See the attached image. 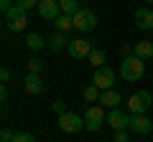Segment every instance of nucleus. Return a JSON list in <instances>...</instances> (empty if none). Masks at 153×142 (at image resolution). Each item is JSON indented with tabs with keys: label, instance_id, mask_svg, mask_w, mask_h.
<instances>
[{
	"label": "nucleus",
	"instance_id": "obj_1",
	"mask_svg": "<svg viewBox=\"0 0 153 142\" xmlns=\"http://www.w3.org/2000/svg\"><path fill=\"white\" fill-rule=\"evenodd\" d=\"M117 74H120L125 81H140V79L146 76V61L138 59V56L133 53V56H128V59H123Z\"/></svg>",
	"mask_w": 153,
	"mask_h": 142
},
{
	"label": "nucleus",
	"instance_id": "obj_2",
	"mask_svg": "<svg viewBox=\"0 0 153 142\" xmlns=\"http://www.w3.org/2000/svg\"><path fill=\"white\" fill-rule=\"evenodd\" d=\"M56 124H59V130L66 132V135H76L79 130H84V117H79L76 112H64V114H59Z\"/></svg>",
	"mask_w": 153,
	"mask_h": 142
},
{
	"label": "nucleus",
	"instance_id": "obj_3",
	"mask_svg": "<svg viewBox=\"0 0 153 142\" xmlns=\"http://www.w3.org/2000/svg\"><path fill=\"white\" fill-rule=\"evenodd\" d=\"M125 104H128V109H130L133 114H146L148 109H153V97L140 89V91H135Z\"/></svg>",
	"mask_w": 153,
	"mask_h": 142
},
{
	"label": "nucleus",
	"instance_id": "obj_4",
	"mask_svg": "<svg viewBox=\"0 0 153 142\" xmlns=\"http://www.w3.org/2000/svg\"><path fill=\"white\" fill-rule=\"evenodd\" d=\"M26 26H28V13L23 10L21 5H13L10 10L5 13V28H8V31H16V33H18V31H23Z\"/></svg>",
	"mask_w": 153,
	"mask_h": 142
},
{
	"label": "nucleus",
	"instance_id": "obj_5",
	"mask_svg": "<svg viewBox=\"0 0 153 142\" xmlns=\"http://www.w3.org/2000/svg\"><path fill=\"white\" fill-rule=\"evenodd\" d=\"M74 28L82 33H89L97 28V13L89 10V8H82L79 13H74Z\"/></svg>",
	"mask_w": 153,
	"mask_h": 142
},
{
	"label": "nucleus",
	"instance_id": "obj_6",
	"mask_svg": "<svg viewBox=\"0 0 153 142\" xmlns=\"http://www.w3.org/2000/svg\"><path fill=\"white\" fill-rule=\"evenodd\" d=\"M66 51H69L71 59L84 61V59H89V53H92L94 48H92V41H89V38H74V41H69Z\"/></svg>",
	"mask_w": 153,
	"mask_h": 142
},
{
	"label": "nucleus",
	"instance_id": "obj_7",
	"mask_svg": "<svg viewBox=\"0 0 153 142\" xmlns=\"http://www.w3.org/2000/svg\"><path fill=\"white\" fill-rule=\"evenodd\" d=\"M92 84L100 89V91H107V89H112V84H115V71L107 69V66H100V69H94Z\"/></svg>",
	"mask_w": 153,
	"mask_h": 142
},
{
	"label": "nucleus",
	"instance_id": "obj_8",
	"mask_svg": "<svg viewBox=\"0 0 153 142\" xmlns=\"http://www.w3.org/2000/svg\"><path fill=\"white\" fill-rule=\"evenodd\" d=\"M105 119H107V117H105V112H102V107H89L87 112H84V130H89V132H97L100 127L105 124Z\"/></svg>",
	"mask_w": 153,
	"mask_h": 142
},
{
	"label": "nucleus",
	"instance_id": "obj_9",
	"mask_svg": "<svg viewBox=\"0 0 153 142\" xmlns=\"http://www.w3.org/2000/svg\"><path fill=\"white\" fill-rule=\"evenodd\" d=\"M38 15L44 18V20H56V18L61 15L59 0H41V3H38Z\"/></svg>",
	"mask_w": 153,
	"mask_h": 142
},
{
	"label": "nucleus",
	"instance_id": "obj_10",
	"mask_svg": "<svg viewBox=\"0 0 153 142\" xmlns=\"http://www.w3.org/2000/svg\"><path fill=\"white\" fill-rule=\"evenodd\" d=\"M128 130L133 132V135H148V132L153 130V122L148 119L146 114H133L130 117V127Z\"/></svg>",
	"mask_w": 153,
	"mask_h": 142
},
{
	"label": "nucleus",
	"instance_id": "obj_11",
	"mask_svg": "<svg viewBox=\"0 0 153 142\" xmlns=\"http://www.w3.org/2000/svg\"><path fill=\"white\" fill-rule=\"evenodd\" d=\"M107 124L112 127L115 132H117V130H128V127H130V117H128L125 112H120V109H110Z\"/></svg>",
	"mask_w": 153,
	"mask_h": 142
},
{
	"label": "nucleus",
	"instance_id": "obj_12",
	"mask_svg": "<svg viewBox=\"0 0 153 142\" xmlns=\"http://www.w3.org/2000/svg\"><path fill=\"white\" fill-rule=\"evenodd\" d=\"M23 89H26V94H31V97H38V94L44 91V79L38 76V74H28V76L23 79Z\"/></svg>",
	"mask_w": 153,
	"mask_h": 142
},
{
	"label": "nucleus",
	"instance_id": "obj_13",
	"mask_svg": "<svg viewBox=\"0 0 153 142\" xmlns=\"http://www.w3.org/2000/svg\"><path fill=\"white\" fill-rule=\"evenodd\" d=\"M135 26L140 31H153V10L151 8H138L135 10Z\"/></svg>",
	"mask_w": 153,
	"mask_h": 142
},
{
	"label": "nucleus",
	"instance_id": "obj_14",
	"mask_svg": "<svg viewBox=\"0 0 153 142\" xmlns=\"http://www.w3.org/2000/svg\"><path fill=\"white\" fill-rule=\"evenodd\" d=\"M123 102L120 91H115V89H107V91H102V97H100V104L102 107H110V109H117V104Z\"/></svg>",
	"mask_w": 153,
	"mask_h": 142
},
{
	"label": "nucleus",
	"instance_id": "obj_15",
	"mask_svg": "<svg viewBox=\"0 0 153 142\" xmlns=\"http://www.w3.org/2000/svg\"><path fill=\"white\" fill-rule=\"evenodd\" d=\"M133 53H135L138 59H143V61L153 59V43L151 41H138V43L133 46Z\"/></svg>",
	"mask_w": 153,
	"mask_h": 142
},
{
	"label": "nucleus",
	"instance_id": "obj_16",
	"mask_svg": "<svg viewBox=\"0 0 153 142\" xmlns=\"http://www.w3.org/2000/svg\"><path fill=\"white\" fill-rule=\"evenodd\" d=\"M46 46H49V48L54 51V53H59V51L64 48V46H69V38H66V33H59V31H56L54 36H51L49 41H46Z\"/></svg>",
	"mask_w": 153,
	"mask_h": 142
},
{
	"label": "nucleus",
	"instance_id": "obj_17",
	"mask_svg": "<svg viewBox=\"0 0 153 142\" xmlns=\"http://www.w3.org/2000/svg\"><path fill=\"white\" fill-rule=\"evenodd\" d=\"M54 23H56V31H59V33H66L69 28H74V15H66V13H61V15L56 18Z\"/></svg>",
	"mask_w": 153,
	"mask_h": 142
},
{
	"label": "nucleus",
	"instance_id": "obj_18",
	"mask_svg": "<svg viewBox=\"0 0 153 142\" xmlns=\"http://www.w3.org/2000/svg\"><path fill=\"white\" fill-rule=\"evenodd\" d=\"M26 46H28L31 51H41V48L46 46V38L41 36V33H31V36L26 38Z\"/></svg>",
	"mask_w": 153,
	"mask_h": 142
},
{
	"label": "nucleus",
	"instance_id": "obj_19",
	"mask_svg": "<svg viewBox=\"0 0 153 142\" xmlns=\"http://www.w3.org/2000/svg\"><path fill=\"white\" fill-rule=\"evenodd\" d=\"M59 5H61V13H66V15H74V13L82 10L76 5V0H59Z\"/></svg>",
	"mask_w": 153,
	"mask_h": 142
},
{
	"label": "nucleus",
	"instance_id": "obj_20",
	"mask_svg": "<svg viewBox=\"0 0 153 142\" xmlns=\"http://www.w3.org/2000/svg\"><path fill=\"white\" fill-rule=\"evenodd\" d=\"M89 64L94 66V69H100V66H105V51H100V48H94L92 53H89Z\"/></svg>",
	"mask_w": 153,
	"mask_h": 142
},
{
	"label": "nucleus",
	"instance_id": "obj_21",
	"mask_svg": "<svg viewBox=\"0 0 153 142\" xmlns=\"http://www.w3.org/2000/svg\"><path fill=\"white\" fill-rule=\"evenodd\" d=\"M100 97H102V91H100V89L94 86V84L84 89V99H87V102H100Z\"/></svg>",
	"mask_w": 153,
	"mask_h": 142
},
{
	"label": "nucleus",
	"instance_id": "obj_22",
	"mask_svg": "<svg viewBox=\"0 0 153 142\" xmlns=\"http://www.w3.org/2000/svg\"><path fill=\"white\" fill-rule=\"evenodd\" d=\"M38 3H41V0H16V5H21L23 10H33V8H38Z\"/></svg>",
	"mask_w": 153,
	"mask_h": 142
},
{
	"label": "nucleus",
	"instance_id": "obj_23",
	"mask_svg": "<svg viewBox=\"0 0 153 142\" xmlns=\"http://www.w3.org/2000/svg\"><path fill=\"white\" fill-rule=\"evenodd\" d=\"M13 142H36V137L28 135V132H18V135L13 137Z\"/></svg>",
	"mask_w": 153,
	"mask_h": 142
},
{
	"label": "nucleus",
	"instance_id": "obj_24",
	"mask_svg": "<svg viewBox=\"0 0 153 142\" xmlns=\"http://www.w3.org/2000/svg\"><path fill=\"white\" fill-rule=\"evenodd\" d=\"M41 66H44V64H41L38 59H31V61H28V74H38Z\"/></svg>",
	"mask_w": 153,
	"mask_h": 142
},
{
	"label": "nucleus",
	"instance_id": "obj_25",
	"mask_svg": "<svg viewBox=\"0 0 153 142\" xmlns=\"http://www.w3.org/2000/svg\"><path fill=\"white\" fill-rule=\"evenodd\" d=\"M51 109H54L56 114H64L66 107H64V102H61V99H54V102H51Z\"/></svg>",
	"mask_w": 153,
	"mask_h": 142
},
{
	"label": "nucleus",
	"instance_id": "obj_26",
	"mask_svg": "<svg viewBox=\"0 0 153 142\" xmlns=\"http://www.w3.org/2000/svg\"><path fill=\"white\" fill-rule=\"evenodd\" d=\"M112 142H130V137H128L125 130H117V132H115V140H112Z\"/></svg>",
	"mask_w": 153,
	"mask_h": 142
},
{
	"label": "nucleus",
	"instance_id": "obj_27",
	"mask_svg": "<svg viewBox=\"0 0 153 142\" xmlns=\"http://www.w3.org/2000/svg\"><path fill=\"white\" fill-rule=\"evenodd\" d=\"M13 137H16V135H13L8 127H3V132H0V140H3V142H13Z\"/></svg>",
	"mask_w": 153,
	"mask_h": 142
},
{
	"label": "nucleus",
	"instance_id": "obj_28",
	"mask_svg": "<svg viewBox=\"0 0 153 142\" xmlns=\"http://www.w3.org/2000/svg\"><path fill=\"white\" fill-rule=\"evenodd\" d=\"M13 5H16V3H13V0H0V10H3V15H5V13L10 10Z\"/></svg>",
	"mask_w": 153,
	"mask_h": 142
},
{
	"label": "nucleus",
	"instance_id": "obj_29",
	"mask_svg": "<svg viewBox=\"0 0 153 142\" xmlns=\"http://www.w3.org/2000/svg\"><path fill=\"white\" fill-rule=\"evenodd\" d=\"M0 79H3V84L10 81V69H8V66H3V71H0Z\"/></svg>",
	"mask_w": 153,
	"mask_h": 142
},
{
	"label": "nucleus",
	"instance_id": "obj_30",
	"mask_svg": "<svg viewBox=\"0 0 153 142\" xmlns=\"http://www.w3.org/2000/svg\"><path fill=\"white\" fill-rule=\"evenodd\" d=\"M0 99H8V86H5V84L0 86Z\"/></svg>",
	"mask_w": 153,
	"mask_h": 142
},
{
	"label": "nucleus",
	"instance_id": "obj_31",
	"mask_svg": "<svg viewBox=\"0 0 153 142\" xmlns=\"http://www.w3.org/2000/svg\"><path fill=\"white\" fill-rule=\"evenodd\" d=\"M130 51H133L130 46H120V53H125V59H128V56H130Z\"/></svg>",
	"mask_w": 153,
	"mask_h": 142
},
{
	"label": "nucleus",
	"instance_id": "obj_32",
	"mask_svg": "<svg viewBox=\"0 0 153 142\" xmlns=\"http://www.w3.org/2000/svg\"><path fill=\"white\" fill-rule=\"evenodd\" d=\"M146 3H148V5H153V0H146Z\"/></svg>",
	"mask_w": 153,
	"mask_h": 142
}]
</instances>
